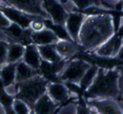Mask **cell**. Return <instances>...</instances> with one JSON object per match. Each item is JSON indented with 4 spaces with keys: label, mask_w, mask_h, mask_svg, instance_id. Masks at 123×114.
Instances as JSON below:
<instances>
[{
    "label": "cell",
    "mask_w": 123,
    "mask_h": 114,
    "mask_svg": "<svg viewBox=\"0 0 123 114\" xmlns=\"http://www.w3.org/2000/svg\"><path fill=\"white\" fill-rule=\"evenodd\" d=\"M7 35L8 43H18L26 45L31 44V31L30 28L24 29L17 24L11 23L9 26L2 29Z\"/></svg>",
    "instance_id": "cell-11"
},
{
    "label": "cell",
    "mask_w": 123,
    "mask_h": 114,
    "mask_svg": "<svg viewBox=\"0 0 123 114\" xmlns=\"http://www.w3.org/2000/svg\"><path fill=\"white\" fill-rule=\"evenodd\" d=\"M114 1H115V2H117H117H120V1H122V0H114Z\"/></svg>",
    "instance_id": "cell-30"
},
{
    "label": "cell",
    "mask_w": 123,
    "mask_h": 114,
    "mask_svg": "<svg viewBox=\"0 0 123 114\" xmlns=\"http://www.w3.org/2000/svg\"><path fill=\"white\" fill-rule=\"evenodd\" d=\"M86 13L78 11L69 12L64 26L71 41L78 44V35Z\"/></svg>",
    "instance_id": "cell-10"
},
{
    "label": "cell",
    "mask_w": 123,
    "mask_h": 114,
    "mask_svg": "<svg viewBox=\"0 0 123 114\" xmlns=\"http://www.w3.org/2000/svg\"><path fill=\"white\" fill-rule=\"evenodd\" d=\"M49 80L41 74H37L25 81L18 82L16 98L22 99L32 109L37 99L46 93Z\"/></svg>",
    "instance_id": "cell-3"
},
{
    "label": "cell",
    "mask_w": 123,
    "mask_h": 114,
    "mask_svg": "<svg viewBox=\"0 0 123 114\" xmlns=\"http://www.w3.org/2000/svg\"><path fill=\"white\" fill-rule=\"evenodd\" d=\"M37 74H40L38 71L26 64L22 60L16 63L15 78L16 83L28 80Z\"/></svg>",
    "instance_id": "cell-17"
},
{
    "label": "cell",
    "mask_w": 123,
    "mask_h": 114,
    "mask_svg": "<svg viewBox=\"0 0 123 114\" xmlns=\"http://www.w3.org/2000/svg\"><path fill=\"white\" fill-rule=\"evenodd\" d=\"M2 87H3L4 92L8 97L14 98L18 94V88L16 82L11 84Z\"/></svg>",
    "instance_id": "cell-26"
},
{
    "label": "cell",
    "mask_w": 123,
    "mask_h": 114,
    "mask_svg": "<svg viewBox=\"0 0 123 114\" xmlns=\"http://www.w3.org/2000/svg\"><path fill=\"white\" fill-rule=\"evenodd\" d=\"M8 41V38L7 35L6 34L3 30L0 28V41Z\"/></svg>",
    "instance_id": "cell-28"
},
{
    "label": "cell",
    "mask_w": 123,
    "mask_h": 114,
    "mask_svg": "<svg viewBox=\"0 0 123 114\" xmlns=\"http://www.w3.org/2000/svg\"><path fill=\"white\" fill-rule=\"evenodd\" d=\"M16 63H5L0 66V81L2 87L14 83Z\"/></svg>",
    "instance_id": "cell-18"
},
{
    "label": "cell",
    "mask_w": 123,
    "mask_h": 114,
    "mask_svg": "<svg viewBox=\"0 0 123 114\" xmlns=\"http://www.w3.org/2000/svg\"><path fill=\"white\" fill-rule=\"evenodd\" d=\"M57 114H78V104L74 102H70L63 106H60L58 109Z\"/></svg>",
    "instance_id": "cell-23"
},
{
    "label": "cell",
    "mask_w": 123,
    "mask_h": 114,
    "mask_svg": "<svg viewBox=\"0 0 123 114\" xmlns=\"http://www.w3.org/2000/svg\"><path fill=\"white\" fill-rule=\"evenodd\" d=\"M44 6L53 24L64 25L69 12L61 0H44Z\"/></svg>",
    "instance_id": "cell-9"
},
{
    "label": "cell",
    "mask_w": 123,
    "mask_h": 114,
    "mask_svg": "<svg viewBox=\"0 0 123 114\" xmlns=\"http://www.w3.org/2000/svg\"><path fill=\"white\" fill-rule=\"evenodd\" d=\"M90 113L123 114L122 101L113 99H89L84 100Z\"/></svg>",
    "instance_id": "cell-6"
},
{
    "label": "cell",
    "mask_w": 123,
    "mask_h": 114,
    "mask_svg": "<svg viewBox=\"0 0 123 114\" xmlns=\"http://www.w3.org/2000/svg\"><path fill=\"white\" fill-rule=\"evenodd\" d=\"M98 66L97 65H93L86 71L84 76H83L80 84V88H82L83 90L85 89L92 82L95 75H96Z\"/></svg>",
    "instance_id": "cell-22"
},
{
    "label": "cell",
    "mask_w": 123,
    "mask_h": 114,
    "mask_svg": "<svg viewBox=\"0 0 123 114\" xmlns=\"http://www.w3.org/2000/svg\"><path fill=\"white\" fill-rule=\"evenodd\" d=\"M25 46L18 43H9L7 49V63H16L22 59Z\"/></svg>",
    "instance_id": "cell-19"
},
{
    "label": "cell",
    "mask_w": 123,
    "mask_h": 114,
    "mask_svg": "<svg viewBox=\"0 0 123 114\" xmlns=\"http://www.w3.org/2000/svg\"><path fill=\"white\" fill-rule=\"evenodd\" d=\"M0 10L11 22L17 24L24 29L30 28V24L31 20L35 18H37L9 5H0Z\"/></svg>",
    "instance_id": "cell-12"
},
{
    "label": "cell",
    "mask_w": 123,
    "mask_h": 114,
    "mask_svg": "<svg viewBox=\"0 0 123 114\" xmlns=\"http://www.w3.org/2000/svg\"><path fill=\"white\" fill-rule=\"evenodd\" d=\"M1 3H2V0H0V5H1Z\"/></svg>",
    "instance_id": "cell-31"
},
{
    "label": "cell",
    "mask_w": 123,
    "mask_h": 114,
    "mask_svg": "<svg viewBox=\"0 0 123 114\" xmlns=\"http://www.w3.org/2000/svg\"><path fill=\"white\" fill-rule=\"evenodd\" d=\"M10 108L12 111L16 114H32V109L25 102L18 98H13Z\"/></svg>",
    "instance_id": "cell-21"
},
{
    "label": "cell",
    "mask_w": 123,
    "mask_h": 114,
    "mask_svg": "<svg viewBox=\"0 0 123 114\" xmlns=\"http://www.w3.org/2000/svg\"><path fill=\"white\" fill-rule=\"evenodd\" d=\"M42 60L49 62H55L62 59L55 49V44L37 45Z\"/></svg>",
    "instance_id": "cell-20"
},
{
    "label": "cell",
    "mask_w": 123,
    "mask_h": 114,
    "mask_svg": "<svg viewBox=\"0 0 123 114\" xmlns=\"http://www.w3.org/2000/svg\"><path fill=\"white\" fill-rule=\"evenodd\" d=\"M123 35L116 33L93 51L98 57L114 59L121 54L123 50Z\"/></svg>",
    "instance_id": "cell-7"
},
{
    "label": "cell",
    "mask_w": 123,
    "mask_h": 114,
    "mask_svg": "<svg viewBox=\"0 0 123 114\" xmlns=\"http://www.w3.org/2000/svg\"><path fill=\"white\" fill-rule=\"evenodd\" d=\"M7 114V109L6 108V106L4 105V104L0 101V114Z\"/></svg>",
    "instance_id": "cell-29"
},
{
    "label": "cell",
    "mask_w": 123,
    "mask_h": 114,
    "mask_svg": "<svg viewBox=\"0 0 123 114\" xmlns=\"http://www.w3.org/2000/svg\"><path fill=\"white\" fill-rule=\"evenodd\" d=\"M8 43L7 41H0V66L6 63Z\"/></svg>",
    "instance_id": "cell-25"
},
{
    "label": "cell",
    "mask_w": 123,
    "mask_h": 114,
    "mask_svg": "<svg viewBox=\"0 0 123 114\" xmlns=\"http://www.w3.org/2000/svg\"><path fill=\"white\" fill-rule=\"evenodd\" d=\"M60 105L56 103L46 93L37 99L32 108V114H55Z\"/></svg>",
    "instance_id": "cell-13"
},
{
    "label": "cell",
    "mask_w": 123,
    "mask_h": 114,
    "mask_svg": "<svg viewBox=\"0 0 123 114\" xmlns=\"http://www.w3.org/2000/svg\"><path fill=\"white\" fill-rule=\"evenodd\" d=\"M31 38L32 43L37 45L55 44L60 38L53 30L46 27L38 32H31Z\"/></svg>",
    "instance_id": "cell-14"
},
{
    "label": "cell",
    "mask_w": 123,
    "mask_h": 114,
    "mask_svg": "<svg viewBox=\"0 0 123 114\" xmlns=\"http://www.w3.org/2000/svg\"><path fill=\"white\" fill-rule=\"evenodd\" d=\"M1 5L11 6L29 15L50 20L44 8V0H2Z\"/></svg>",
    "instance_id": "cell-5"
},
{
    "label": "cell",
    "mask_w": 123,
    "mask_h": 114,
    "mask_svg": "<svg viewBox=\"0 0 123 114\" xmlns=\"http://www.w3.org/2000/svg\"><path fill=\"white\" fill-rule=\"evenodd\" d=\"M46 27L45 23L43 19L40 18H35L32 19L30 24V28L33 32H38L42 31Z\"/></svg>",
    "instance_id": "cell-24"
},
{
    "label": "cell",
    "mask_w": 123,
    "mask_h": 114,
    "mask_svg": "<svg viewBox=\"0 0 123 114\" xmlns=\"http://www.w3.org/2000/svg\"><path fill=\"white\" fill-rule=\"evenodd\" d=\"M92 65V63L82 59H70L63 70L58 75V81L65 84L75 85L80 88L83 76Z\"/></svg>",
    "instance_id": "cell-4"
},
{
    "label": "cell",
    "mask_w": 123,
    "mask_h": 114,
    "mask_svg": "<svg viewBox=\"0 0 123 114\" xmlns=\"http://www.w3.org/2000/svg\"><path fill=\"white\" fill-rule=\"evenodd\" d=\"M11 22L8 18L5 16V14L0 10V28L3 29L10 26Z\"/></svg>",
    "instance_id": "cell-27"
},
{
    "label": "cell",
    "mask_w": 123,
    "mask_h": 114,
    "mask_svg": "<svg viewBox=\"0 0 123 114\" xmlns=\"http://www.w3.org/2000/svg\"><path fill=\"white\" fill-rule=\"evenodd\" d=\"M58 54L65 59H70L80 49L77 43L66 39H59L55 44Z\"/></svg>",
    "instance_id": "cell-15"
},
{
    "label": "cell",
    "mask_w": 123,
    "mask_h": 114,
    "mask_svg": "<svg viewBox=\"0 0 123 114\" xmlns=\"http://www.w3.org/2000/svg\"><path fill=\"white\" fill-rule=\"evenodd\" d=\"M116 33L114 17L108 13L86 14L78 44L86 52H93Z\"/></svg>",
    "instance_id": "cell-1"
},
{
    "label": "cell",
    "mask_w": 123,
    "mask_h": 114,
    "mask_svg": "<svg viewBox=\"0 0 123 114\" xmlns=\"http://www.w3.org/2000/svg\"><path fill=\"white\" fill-rule=\"evenodd\" d=\"M122 67L98 66L91 83L84 90V100L89 99H113L123 98Z\"/></svg>",
    "instance_id": "cell-2"
},
{
    "label": "cell",
    "mask_w": 123,
    "mask_h": 114,
    "mask_svg": "<svg viewBox=\"0 0 123 114\" xmlns=\"http://www.w3.org/2000/svg\"><path fill=\"white\" fill-rule=\"evenodd\" d=\"M46 93L60 106L72 97L76 98L75 92H72L66 84L60 81H49Z\"/></svg>",
    "instance_id": "cell-8"
},
{
    "label": "cell",
    "mask_w": 123,
    "mask_h": 114,
    "mask_svg": "<svg viewBox=\"0 0 123 114\" xmlns=\"http://www.w3.org/2000/svg\"><path fill=\"white\" fill-rule=\"evenodd\" d=\"M22 60L34 69L38 71L39 72L42 58L40 55L37 45L31 43L26 45Z\"/></svg>",
    "instance_id": "cell-16"
}]
</instances>
